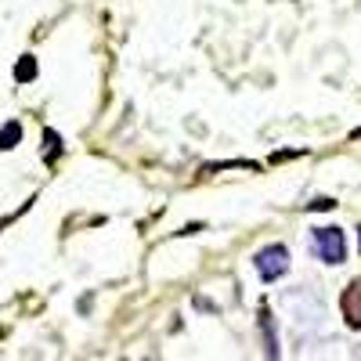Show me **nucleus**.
Instances as JSON below:
<instances>
[{"instance_id":"4","label":"nucleus","mask_w":361,"mask_h":361,"mask_svg":"<svg viewBox=\"0 0 361 361\" xmlns=\"http://www.w3.org/2000/svg\"><path fill=\"white\" fill-rule=\"evenodd\" d=\"M260 333L267 340V354L271 357H279V333H275V314L267 311V304L260 307Z\"/></svg>"},{"instance_id":"2","label":"nucleus","mask_w":361,"mask_h":361,"mask_svg":"<svg viewBox=\"0 0 361 361\" xmlns=\"http://www.w3.org/2000/svg\"><path fill=\"white\" fill-rule=\"evenodd\" d=\"M253 267H257V275H260L264 282H275V279H282L286 271H289V250H286L282 243H271V246L257 250Z\"/></svg>"},{"instance_id":"6","label":"nucleus","mask_w":361,"mask_h":361,"mask_svg":"<svg viewBox=\"0 0 361 361\" xmlns=\"http://www.w3.org/2000/svg\"><path fill=\"white\" fill-rule=\"evenodd\" d=\"M18 141H22V123H18V119H8V123L0 127V148H4V152H11Z\"/></svg>"},{"instance_id":"5","label":"nucleus","mask_w":361,"mask_h":361,"mask_svg":"<svg viewBox=\"0 0 361 361\" xmlns=\"http://www.w3.org/2000/svg\"><path fill=\"white\" fill-rule=\"evenodd\" d=\"M37 73H40L37 58H33V54H22V58H18V66H15V83H33Z\"/></svg>"},{"instance_id":"3","label":"nucleus","mask_w":361,"mask_h":361,"mask_svg":"<svg viewBox=\"0 0 361 361\" xmlns=\"http://www.w3.org/2000/svg\"><path fill=\"white\" fill-rule=\"evenodd\" d=\"M340 307H343V318L350 329H361V279L350 282L343 289V300H340Z\"/></svg>"},{"instance_id":"7","label":"nucleus","mask_w":361,"mask_h":361,"mask_svg":"<svg viewBox=\"0 0 361 361\" xmlns=\"http://www.w3.org/2000/svg\"><path fill=\"white\" fill-rule=\"evenodd\" d=\"M58 156H62V137H58V134L47 127V130H44V163H47V166H54V159H58Z\"/></svg>"},{"instance_id":"8","label":"nucleus","mask_w":361,"mask_h":361,"mask_svg":"<svg viewBox=\"0 0 361 361\" xmlns=\"http://www.w3.org/2000/svg\"><path fill=\"white\" fill-rule=\"evenodd\" d=\"M307 209H336V199H314V202H307Z\"/></svg>"},{"instance_id":"9","label":"nucleus","mask_w":361,"mask_h":361,"mask_svg":"<svg viewBox=\"0 0 361 361\" xmlns=\"http://www.w3.org/2000/svg\"><path fill=\"white\" fill-rule=\"evenodd\" d=\"M357 253H361V228H357Z\"/></svg>"},{"instance_id":"1","label":"nucleus","mask_w":361,"mask_h":361,"mask_svg":"<svg viewBox=\"0 0 361 361\" xmlns=\"http://www.w3.org/2000/svg\"><path fill=\"white\" fill-rule=\"evenodd\" d=\"M311 250L322 264H343L347 260V238L340 228H314L311 231Z\"/></svg>"}]
</instances>
